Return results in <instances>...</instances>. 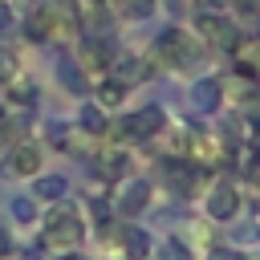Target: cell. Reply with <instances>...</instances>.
Segmentation results:
<instances>
[{
	"instance_id": "obj_13",
	"label": "cell",
	"mask_w": 260,
	"mask_h": 260,
	"mask_svg": "<svg viewBox=\"0 0 260 260\" xmlns=\"http://www.w3.org/2000/svg\"><path fill=\"white\" fill-rule=\"evenodd\" d=\"M122 244H126V252H130L134 260H142V256L150 252V236H146L142 228H126V236H122Z\"/></svg>"
},
{
	"instance_id": "obj_19",
	"label": "cell",
	"mask_w": 260,
	"mask_h": 260,
	"mask_svg": "<svg viewBox=\"0 0 260 260\" xmlns=\"http://www.w3.org/2000/svg\"><path fill=\"white\" fill-rule=\"evenodd\" d=\"M162 260H191V252H187V248H183V244L171 236V240L162 244Z\"/></svg>"
},
{
	"instance_id": "obj_8",
	"label": "cell",
	"mask_w": 260,
	"mask_h": 260,
	"mask_svg": "<svg viewBox=\"0 0 260 260\" xmlns=\"http://www.w3.org/2000/svg\"><path fill=\"white\" fill-rule=\"evenodd\" d=\"M146 203H150V183L146 179H130L122 187V195H118V211L122 215H138Z\"/></svg>"
},
{
	"instance_id": "obj_20",
	"label": "cell",
	"mask_w": 260,
	"mask_h": 260,
	"mask_svg": "<svg viewBox=\"0 0 260 260\" xmlns=\"http://www.w3.org/2000/svg\"><path fill=\"white\" fill-rule=\"evenodd\" d=\"M77 69H81V65H77ZM77 69H73V61H61V77H65L73 89H81V73H77Z\"/></svg>"
},
{
	"instance_id": "obj_16",
	"label": "cell",
	"mask_w": 260,
	"mask_h": 260,
	"mask_svg": "<svg viewBox=\"0 0 260 260\" xmlns=\"http://www.w3.org/2000/svg\"><path fill=\"white\" fill-rule=\"evenodd\" d=\"M81 126H89V134H102L106 130V118L98 106H81Z\"/></svg>"
},
{
	"instance_id": "obj_17",
	"label": "cell",
	"mask_w": 260,
	"mask_h": 260,
	"mask_svg": "<svg viewBox=\"0 0 260 260\" xmlns=\"http://www.w3.org/2000/svg\"><path fill=\"white\" fill-rule=\"evenodd\" d=\"M16 65H20L16 53H12L8 45H0V81H12V77H16Z\"/></svg>"
},
{
	"instance_id": "obj_24",
	"label": "cell",
	"mask_w": 260,
	"mask_h": 260,
	"mask_svg": "<svg viewBox=\"0 0 260 260\" xmlns=\"http://www.w3.org/2000/svg\"><path fill=\"white\" fill-rule=\"evenodd\" d=\"M207 260H244V256H236V252H223V248H219V252H211Z\"/></svg>"
},
{
	"instance_id": "obj_14",
	"label": "cell",
	"mask_w": 260,
	"mask_h": 260,
	"mask_svg": "<svg viewBox=\"0 0 260 260\" xmlns=\"http://www.w3.org/2000/svg\"><path fill=\"white\" fill-rule=\"evenodd\" d=\"M122 98H126V85H122V81H114V77L106 73V77H102V85H98V102H102V106H118Z\"/></svg>"
},
{
	"instance_id": "obj_12",
	"label": "cell",
	"mask_w": 260,
	"mask_h": 260,
	"mask_svg": "<svg viewBox=\"0 0 260 260\" xmlns=\"http://www.w3.org/2000/svg\"><path fill=\"white\" fill-rule=\"evenodd\" d=\"M110 77H114V81H122V85L130 89L134 81H142V77H146V65H142L138 57H114V65H110Z\"/></svg>"
},
{
	"instance_id": "obj_23",
	"label": "cell",
	"mask_w": 260,
	"mask_h": 260,
	"mask_svg": "<svg viewBox=\"0 0 260 260\" xmlns=\"http://www.w3.org/2000/svg\"><path fill=\"white\" fill-rule=\"evenodd\" d=\"M12 24V8H8V0H0V32Z\"/></svg>"
},
{
	"instance_id": "obj_7",
	"label": "cell",
	"mask_w": 260,
	"mask_h": 260,
	"mask_svg": "<svg viewBox=\"0 0 260 260\" xmlns=\"http://www.w3.org/2000/svg\"><path fill=\"white\" fill-rule=\"evenodd\" d=\"M37 167H41V146L37 142H16L8 150V171L12 175H37Z\"/></svg>"
},
{
	"instance_id": "obj_28",
	"label": "cell",
	"mask_w": 260,
	"mask_h": 260,
	"mask_svg": "<svg viewBox=\"0 0 260 260\" xmlns=\"http://www.w3.org/2000/svg\"><path fill=\"white\" fill-rule=\"evenodd\" d=\"M0 118H4V114H0Z\"/></svg>"
},
{
	"instance_id": "obj_9",
	"label": "cell",
	"mask_w": 260,
	"mask_h": 260,
	"mask_svg": "<svg viewBox=\"0 0 260 260\" xmlns=\"http://www.w3.org/2000/svg\"><path fill=\"white\" fill-rule=\"evenodd\" d=\"M162 179H167V187H171L175 195H191V191H195V171H191L187 158H183V162L171 158V162L162 167Z\"/></svg>"
},
{
	"instance_id": "obj_26",
	"label": "cell",
	"mask_w": 260,
	"mask_h": 260,
	"mask_svg": "<svg viewBox=\"0 0 260 260\" xmlns=\"http://www.w3.org/2000/svg\"><path fill=\"white\" fill-rule=\"evenodd\" d=\"M252 183H260V167L256 162H252Z\"/></svg>"
},
{
	"instance_id": "obj_4",
	"label": "cell",
	"mask_w": 260,
	"mask_h": 260,
	"mask_svg": "<svg viewBox=\"0 0 260 260\" xmlns=\"http://www.w3.org/2000/svg\"><path fill=\"white\" fill-rule=\"evenodd\" d=\"M81 236H85V228H81V219L73 211H65V207L49 211V219H45V244L49 248H77Z\"/></svg>"
},
{
	"instance_id": "obj_27",
	"label": "cell",
	"mask_w": 260,
	"mask_h": 260,
	"mask_svg": "<svg viewBox=\"0 0 260 260\" xmlns=\"http://www.w3.org/2000/svg\"><path fill=\"white\" fill-rule=\"evenodd\" d=\"M69 260H77V256H69Z\"/></svg>"
},
{
	"instance_id": "obj_2",
	"label": "cell",
	"mask_w": 260,
	"mask_h": 260,
	"mask_svg": "<svg viewBox=\"0 0 260 260\" xmlns=\"http://www.w3.org/2000/svg\"><path fill=\"white\" fill-rule=\"evenodd\" d=\"M195 37H199L203 45H215V49H228V53H232V45H236L244 32H240V24H236L232 16H223L219 8H199V12H195Z\"/></svg>"
},
{
	"instance_id": "obj_15",
	"label": "cell",
	"mask_w": 260,
	"mask_h": 260,
	"mask_svg": "<svg viewBox=\"0 0 260 260\" xmlns=\"http://www.w3.org/2000/svg\"><path fill=\"white\" fill-rule=\"evenodd\" d=\"M37 195H41V199H61V195H65V179H61V175L37 179Z\"/></svg>"
},
{
	"instance_id": "obj_6",
	"label": "cell",
	"mask_w": 260,
	"mask_h": 260,
	"mask_svg": "<svg viewBox=\"0 0 260 260\" xmlns=\"http://www.w3.org/2000/svg\"><path fill=\"white\" fill-rule=\"evenodd\" d=\"M236 207H240V195H236V187H232V183L211 187V195H207V215H211V219H232V215H236Z\"/></svg>"
},
{
	"instance_id": "obj_25",
	"label": "cell",
	"mask_w": 260,
	"mask_h": 260,
	"mask_svg": "<svg viewBox=\"0 0 260 260\" xmlns=\"http://www.w3.org/2000/svg\"><path fill=\"white\" fill-rule=\"evenodd\" d=\"M8 248H12V244H8V232L0 228V256H8Z\"/></svg>"
},
{
	"instance_id": "obj_18",
	"label": "cell",
	"mask_w": 260,
	"mask_h": 260,
	"mask_svg": "<svg viewBox=\"0 0 260 260\" xmlns=\"http://www.w3.org/2000/svg\"><path fill=\"white\" fill-rule=\"evenodd\" d=\"M122 171H126V154H122V150H114V154H106V158H102V175L118 179Z\"/></svg>"
},
{
	"instance_id": "obj_10",
	"label": "cell",
	"mask_w": 260,
	"mask_h": 260,
	"mask_svg": "<svg viewBox=\"0 0 260 260\" xmlns=\"http://www.w3.org/2000/svg\"><path fill=\"white\" fill-rule=\"evenodd\" d=\"M158 0H106V12H114L118 20H146L154 16Z\"/></svg>"
},
{
	"instance_id": "obj_3",
	"label": "cell",
	"mask_w": 260,
	"mask_h": 260,
	"mask_svg": "<svg viewBox=\"0 0 260 260\" xmlns=\"http://www.w3.org/2000/svg\"><path fill=\"white\" fill-rule=\"evenodd\" d=\"M106 130H114L118 138H130V142H146V138H154V134L167 130V114H162V106H146V110H138L130 118H118Z\"/></svg>"
},
{
	"instance_id": "obj_5",
	"label": "cell",
	"mask_w": 260,
	"mask_h": 260,
	"mask_svg": "<svg viewBox=\"0 0 260 260\" xmlns=\"http://www.w3.org/2000/svg\"><path fill=\"white\" fill-rule=\"evenodd\" d=\"M232 61H236V73L256 77V73H260V32H244V37L232 45Z\"/></svg>"
},
{
	"instance_id": "obj_11",
	"label": "cell",
	"mask_w": 260,
	"mask_h": 260,
	"mask_svg": "<svg viewBox=\"0 0 260 260\" xmlns=\"http://www.w3.org/2000/svg\"><path fill=\"white\" fill-rule=\"evenodd\" d=\"M191 98H195V110H219L223 81H215V77H199V81L191 85Z\"/></svg>"
},
{
	"instance_id": "obj_21",
	"label": "cell",
	"mask_w": 260,
	"mask_h": 260,
	"mask_svg": "<svg viewBox=\"0 0 260 260\" xmlns=\"http://www.w3.org/2000/svg\"><path fill=\"white\" fill-rule=\"evenodd\" d=\"M106 8V0H77V12L81 16H89V12H102Z\"/></svg>"
},
{
	"instance_id": "obj_22",
	"label": "cell",
	"mask_w": 260,
	"mask_h": 260,
	"mask_svg": "<svg viewBox=\"0 0 260 260\" xmlns=\"http://www.w3.org/2000/svg\"><path fill=\"white\" fill-rule=\"evenodd\" d=\"M12 215H16V219H32V203H24V199L12 203Z\"/></svg>"
},
{
	"instance_id": "obj_1",
	"label": "cell",
	"mask_w": 260,
	"mask_h": 260,
	"mask_svg": "<svg viewBox=\"0 0 260 260\" xmlns=\"http://www.w3.org/2000/svg\"><path fill=\"white\" fill-rule=\"evenodd\" d=\"M154 57H158V65H167V69H191V65H199V57H203V41H199L195 32L171 24V28L158 32Z\"/></svg>"
}]
</instances>
